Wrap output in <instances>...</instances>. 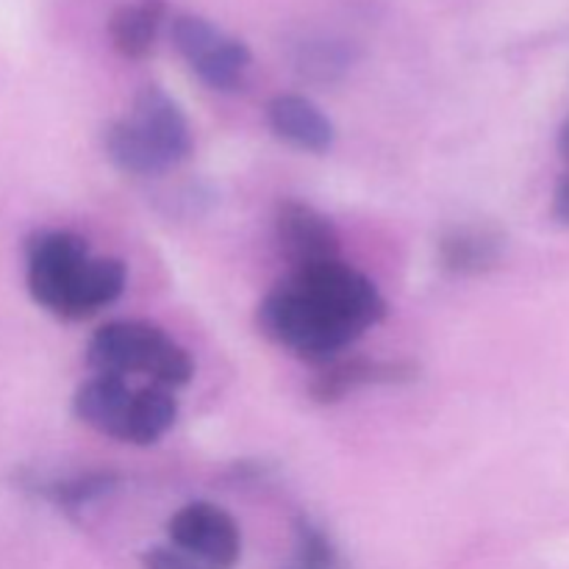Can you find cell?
<instances>
[{"mask_svg":"<svg viewBox=\"0 0 569 569\" xmlns=\"http://www.w3.org/2000/svg\"><path fill=\"white\" fill-rule=\"evenodd\" d=\"M31 298L61 320H87L126 292L120 259H92L87 239L72 231H37L26 242Z\"/></svg>","mask_w":569,"mask_h":569,"instance_id":"obj_1","label":"cell"},{"mask_svg":"<svg viewBox=\"0 0 569 569\" xmlns=\"http://www.w3.org/2000/svg\"><path fill=\"white\" fill-rule=\"evenodd\" d=\"M106 156L128 176H161L192 153V128L161 87H144L126 120L106 128Z\"/></svg>","mask_w":569,"mask_h":569,"instance_id":"obj_2","label":"cell"},{"mask_svg":"<svg viewBox=\"0 0 569 569\" xmlns=\"http://www.w3.org/2000/svg\"><path fill=\"white\" fill-rule=\"evenodd\" d=\"M87 361L98 376L126 378L128 372H142L167 389L187 387L194 376L192 356L144 320L106 322L89 339Z\"/></svg>","mask_w":569,"mask_h":569,"instance_id":"obj_3","label":"cell"},{"mask_svg":"<svg viewBox=\"0 0 569 569\" xmlns=\"http://www.w3.org/2000/svg\"><path fill=\"white\" fill-rule=\"evenodd\" d=\"M295 289L348 339L350 345L387 317V300L376 283L345 261L298 267L289 278Z\"/></svg>","mask_w":569,"mask_h":569,"instance_id":"obj_4","label":"cell"},{"mask_svg":"<svg viewBox=\"0 0 569 569\" xmlns=\"http://www.w3.org/2000/svg\"><path fill=\"white\" fill-rule=\"evenodd\" d=\"M256 326L270 342L292 350L311 365H331L345 348H350L348 339L289 281L261 300L256 309Z\"/></svg>","mask_w":569,"mask_h":569,"instance_id":"obj_5","label":"cell"},{"mask_svg":"<svg viewBox=\"0 0 569 569\" xmlns=\"http://www.w3.org/2000/svg\"><path fill=\"white\" fill-rule=\"evenodd\" d=\"M170 37L194 76L217 92H233L242 87L250 70V48L214 22L198 14H178L170 22Z\"/></svg>","mask_w":569,"mask_h":569,"instance_id":"obj_6","label":"cell"},{"mask_svg":"<svg viewBox=\"0 0 569 569\" xmlns=\"http://www.w3.org/2000/svg\"><path fill=\"white\" fill-rule=\"evenodd\" d=\"M167 533L170 545L209 569H233L242 556V533L233 517L206 500L178 509L167 522Z\"/></svg>","mask_w":569,"mask_h":569,"instance_id":"obj_7","label":"cell"},{"mask_svg":"<svg viewBox=\"0 0 569 569\" xmlns=\"http://www.w3.org/2000/svg\"><path fill=\"white\" fill-rule=\"evenodd\" d=\"M276 237L295 267L339 259V231L328 214L303 200H281L276 209Z\"/></svg>","mask_w":569,"mask_h":569,"instance_id":"obj_8","label":"cell"},{"mask_svg":"<svg viewBox=\"0 0 569 569\" xmlns=\"http://www.w3.org/2000/svg\"><path fill=\"white\" fill-rule=\"evenodd\" d=\"M420 378V365L415 361H383V359H350L331 361L311 383V400L320 406H333L361 387L378 383H409Z\"/></svg>","mask_w":569,"mask_h":569,"instance_id":"obj_9","label":"cell"},{"mask_svg":"<svg viewBox=\"0 0 569 569\" xmlns=\"http://www.w3.org/2000/svg\"><path fill=\"white\" fill-rule=\"evenodd\" d=\"M267 122L278 139L306 153H328L337 139L331 117L303 94H276L267 106Z\"/></svg>","mask_w":569,"mask_h":569,"instance_id":"obj_10","label":"cell"},{"mask_svg":"<svg viewBox=\"0 0 569 569\" xmlns=\"http://www.w3.org/2000/svg\"><path fill=\"white\" fill-rule=\"evenodd\" d=\"M120 472L114 470H89L67 478H44L31 470H22L17 476V487L22 492H31L33 498L48 500V503H53L64 515H76L83 506L106 498V495H111L120 487Z\"/></svg>","mask_w":569,"mask_h":569,"instance_id":"obj_11","label":"cell"},{"mask_svg":"<svg viewBox=\"0 0 569 569\" xmlns=\"http://www.w3.org/2000/svg\"><path fill=\"white\" fill-rule=\"evenodd\" d=\"M131 395L133 389H128L126 378L94 376L78 387L76 398H72V415L103 437L117 439Z\"/></svg>","mask_w":569,"mask_h":569,"instance_id":"obj_12","label":"cell"},{"mask_svg":"<svg viewBox=\"0 0 569 569\" xmlns=\"http://www.w3.org/2000/svg\"><path fill=\"white\" fill-rule=\"evenodd\" d=\"M176 417L178 400L176 395H172V389L159 387V383L137 389V392L131 395V403H128L126 420H122L117 442L137 445V448L156 445L172 426H176Z\"/></svg>","mask_w":569,"mask_h":569,"instance_id":"obj_13","label":"cell"},{"mask_svg":"<svg viewBox=\"0 0 569 569\" xmlns=\"http://www.w3.org/2000/svg\"><path fill=\"white\" fill-rule=\"evenodd\" d=\"M506 242L489 228H453L439 239V261L456 276H481L503 259Z\"/></svg>","mask_w":569,"mask_h":569,"instance_id":"obj_14","label":"cell"},{"mask_svg":"<svg viewBox=\"0 0 569 569\" xmlns=\"http://www.w3.org/2000/svg\"><path fill=\"white\" fill-rule=\"evenodd\" d=\"M164 17V0H139V3L120 6L109 20V39L117 53L126 59H144L159 39Z\"/></svg>","mask_w":569,"mask_h":569,"instance_id":"obj_15","label":"cell"},{"mask_svg":"<svg viewBox=\"0 0 569 569\" xmlns=\"http://www.w3.org/2000/svg\"><path fill=\"white\" fill-rule=\"evenodd\" d=\"M353 61V53L345 42L337 39H315V42L300 44L298 50V67L306 78L315 81H331L339 78Z\"/></svg>","mask_w":569,"mask_h":569,"instance_id":"obj_16","label":"cell"},{"mask_svg":"<svg viewBox=\"0 0 569 569\" xmlns=\"http://www.w3.org/2000/svg\"><path fill=\"white\" fill-rule=\"evenodd\" d=\"M289 569H342L328 533L309 517H300L295 522V556Z\"/></svg>","mask_w":569,"mask_h":569,"instance_id":"obj_17","label":"cell"},{"mask_svg":"<svg viewBox=\"0 0 569 569\" xmlns=\"http://www.w3.org/2000/svg\"><path fill=\"white\" fill-rule=\"evenodd\" d=\"M142 567L144 569H209L200 565L198 559H192L189 553H183L181 548H176V545H156V548L144 550Z\"/></svg>","mask_w":569,"mask_h":569,"instance_id":"obj_18","label":"cell"},{"mask_svg":"<svg viewBox=\"0 0 569 569\" xmlns=\"http://www.w3.org/2000/svg\"><path fill=\"white\" fill-rule=\"evenodd\" d=\"M553 217L561 222V226H569V178L559 183L553 198Z\"/></svg>","mask_w":569,"mask_h":569,"instance_id":"obj_19","label":"cell"},{"mask_svg":"<svg viewBox=\"0 0 569 569\" xmlns=\"http://www.w3.org/2000/svg\"><path fill=\"white\" fill-rule=\"evenodd\" d=\"M561 150L569 156V126L565 128V133H561Z\"/></svg>","mask_w":569,"mask_h":569,"instance_id":"obj_20","label":"cell"}]
</instances>
